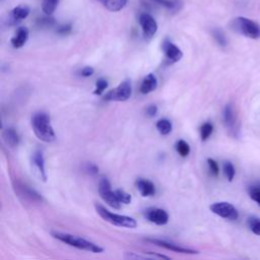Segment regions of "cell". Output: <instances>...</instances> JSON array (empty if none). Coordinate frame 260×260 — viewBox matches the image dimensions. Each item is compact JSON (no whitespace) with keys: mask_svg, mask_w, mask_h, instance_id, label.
<instances>
[{"mask_svg":"<svg viewBox=\"0 0 260 260\" xmlns=\"http://www.w3.org/2000/svg\"><path fill=\"white\" fill-rule=\"evenodd\" d=\"M31 127L36 136L44 142H53L56 139L51 125L50 116L45 112H38L31 117Z\"/></svg>","mask_w":260,"mask_h":260,"instance_id":"6da1fadb","label":"cell"},{"mask_svg":"<svg viewBox=\"0 0 260 260\" xmlns=\"http://www.w3.org/2000/svg\"><path fill=\"white\" fill-rule=\"evenodd\" d=\"M52 236L55 239L67 244L71 247L79 249V250H85V251H89L92 253H102L104 251V249L102 247H100L99 245H96L86 239H83L81 237L75 236V235H71L68 233L54 232V233H52Z\"/></svg>","mask_w":260,"mask_h":260,"instance_id":"7a4b0ae2","label":"cell"},{"mask_svg":"<svg viewBox=\"0 0 260 260\" xmlns=\"http://www.w3.org/2000/svg\"><path fill=\"white\" fill-rule=\"evenodd\" d=\"M94 207H95L98 214L104 220L110 222L111 224H114L117 226H122V228H127V229H134L137 225L136 220L130 216L113 213V212L109 211L108 209H106V207H104L103 205L98 204V203L94 205Z\"/></svg>","mask_w":260,"mask_h":260,"instance_id":"3957f363","label":"cell"},{"mask_svg":"<svg viewBox=\"0 0 260 260\" xmlns=\"http://www.w3.org/2000/svg\"><path fill=\"white\" fill-rule=\"evenodd\" d=\"M232 26L236 31L249 39H260V24L250 18L239 16L233 20Z\"/></svg>","mask_w":260,"mask_h":260,"instance_id":"277c9868","label":"cell"},{"mask_svg":"<svg viewBox=\"0 0 260 260\" xmlns=\"http://www.w3.org/2000/svg\"><path fill=\"white\" fill-rule=\"evenodd\" d=\"M132 94V85L129 79L122 81L116 88L111 89L108 91L104 100L108 102H125L127 101Z\"/></svg>","mask_w":260,"mask_h":260,"instance_id":"5b68a950","label":"cell"},{"mask_svg":"<svg viewBox=\"0 0 260 260\" xmlns=\"http://www.w3.org/2000/svg\"><path fill=\"white\" fill-rule=\"evenodd\" d=\"M99 193L102 199L107 202L110 206L116 209L121 208V203L118 200L115 191H112L111 184L107 178H103L99 183Z\"/></svg>","mask_w":260,"mask_h":260,"instance_id":"8992f818","label":"cell"},{"mask_svg":"<svg viewBox=\"0 0 260 260\" xmlns=\"http://www.w3.org/2000/svg\"><path fill=\"white\" fill-rule=\"evenodd\" d=\"M222 118H223V124L226 130L229 131V133L234 137H238L239 123H238V118H237L235 108L232 104L225 105L223 109Z\"/></svg>","mask_w":260,"mask_h":260,"instance_id":"52a82bcc","label":"cell"},{"mask_svg":"<svg viewBox=\"0 0 260 260\" xmlns=\"http://www.w3.org/2000/svg\"><path fill=\"white\" fill-rule=\"evenodd\" d=\"M209 209L216 215L230 220H236L239 216L236 207L229 202H215L209 206Z\"/></svg>","mask_w":260,"mask_h":260,"instance_id":"ba28073f","label":"cell"},{"mask_svg":"<svg viewBox=\"0 0 260 260\" xmlns=\"http://www.w3.org/2000/svg\"><path fill=\"white\" fill-rule=\"evenodd\" d=\"M139 23L142 28L143 37L150 39L157 30V23L155 19L148 13H141L139 15Z\"/></svg>","mask_w":260,"mask_h":260,"instance_id":"9c48e42d","label":"cell"},{"mask_svg":"<svg viewBox=\"0 0 260 260\" xmlns=\"http://www.w3.org/2000/svg\"><path fill=\"white\" fill-rule=\"evenodd\" d=\"M144 216L150 222L164 225L169 221V214L166 210L157 207H149L144 210Z\"/></svg>","mask_w":260,"mask_h":260,"instance_id":"30bf717a","label":"cell"},{"mask_svg":"<svg viewBox=\"0 0 260 260\" xmlns=\"http://www.w3.org/2000/svg\"><path fill=\"white\" fill-rule=\"evenodd\" d=\"M145 241L147 242H150L158 247H161V248H165L167 250H171L173 252H176V253H182V254H198V251L196 250H193V249H190V248H185V247H182L178 244H175V243H172V242H168L166 240H159V239H145Z\"/></svg>","mask_w":260,"mask_h":260,"instance_id":"8fae6325","label":"cell"},{"mask_svg":"<svg viewBox=\"0 0 260 260\" xmlns=\"http://www.w3.org/2000/svg\"><path fill=\"white\" fill-rule=\"evenodd\" d=\"M162 51L170 63H176L180 61L183 57V52L181 51V49L169 40H165V42L162 43Z\"/></svg>","mask_w":260,"mask_h":260,"instance_id":"7c38bea8","label":"cell"},{"mask_svg":"<svg viewBox=\"0 0 260 260\" xmlns=\"http://www.w3.org/2000/svg\"><path fill=\"white\" fill-rule=\"evenodd\" d=\"M15 188L17 189V192L22 195L25 199H28L32 202H42L43 201V197L34 189L29 188L28 186L22 184V183H18L16 184Z\"/></svg>","mask_w":260,"mask_h":260,"instance_id":"4fadbf2b","label":"cell"},{"mask_svg":"<svg viewBox=\"0 0 260 260\" xmlns=\"http://www.w3.org/2000/svg\"><path fill=\"white\" fill-rule=\"evenodd\" d=\"M135 186L143 197H149V196L154 195V193H155L154 184L149 180L139 178L136 180Z\"/></svg>","mask_w":260,"mask_h":260,"instance_id":"5bb4252c","label":"cell"},{"mask_svg":"<svg viewBox=\"0 0 260 260\" xmlns=\"http://www.w3.org/2000/svg\"><path fill=\"white\" fill-rule=\"evenodd\" d=\"M32 162L36 166L41 179L44 182H46L47 181V173H46V169H45V158H44L43 152L41 150H37L36 152H34Z\"/></svg>","mask_w":260,"mask_h":260,"instance_id":"9a60e30c","label":"cell"},{"mask_svg":"<svg viewBox=\"0 0 260 260\" xmlns=\"http://www.w3.org/2000/svg\"><path fill=\"white\" fill-rule=\"evenodd\" d=\"M156 87H157V79L154 74L149 73L142 80V83L140 85V92L143 94H146L155 90Z\"/></svg>","mask_w":260,"mask_h":260,"instance_id":"2e32d148","label":"cell"},{"mask_svg":"<svg viewBox=\"0 0 260 260\" xmlns=\"http://www.w3.org/2000/svg\"><path fill=\"white\" fill-rule=\"evenodd\" d=\"M27 39H28V29L26 27L21 26L16 30L15 36L11 39V44L14 48L18 49V48H21L26 43Z\"/></svg>","mask_w":260,"mask_h":260,"instance_id":"e0dca14e","label":"cell"},{"mask_svg":"<svg viewBox=\"0 0 260 260\" xmlns=\"http://www.w3.org/2000/svg\"><path fill=\"white\" fill-rule=\"evenodd\" d=\"M29 14V8L25 5H19L16 6L12 9L11 14H10V20L11 23H17L18 21L24 19L27 17V15Z\"/></svg>","mask_w":260,"mask_h":260,"instance_id":"ac0fdd59","label":"cell"},{"mask_svg":"<svg viewBox=\"0 0 260 260\" xmlns=\"http://www.w3.org/2000/svg\"><path fill=\"white\" fill-rule=\"evenodd\" d=\"M3 139L6 142V144L9 145L10 147L17 146L19 143V140H20L18 133L15 131V129H13L11 127L4 130Z\"/></svg>","mask_w":260,"mask_h":260,"instance_id":"d6986e66","label":"cell"},{"mask_svg":"<svg viewBox=\"0 0 260 260\" xmlns=\"http://www.w3.org/2000/svg\"><path fill=\"white\" fill-rule=\"evenodd\" d=\"M111 11H119L125 7L127 0H100Z\"/></svg>","mask_w":260,"mask_h":260,"instance_id":"ffe728a7","label":"cell"},{"mask_svg":"<svg viewBox=\"0 0 260 260\" xmlns=\"http://www.w3.org/2000/svg\"><path fill=\"white\" fill-rule=\"evenodd\" d=\"M156 129L158 130V132L162 135H168L171 133L173 126L170 120L168 119H160L157 121L156 123Z\"/></svg>","mask_w":260,"mask_h":260,"instance_id":"44dd1931","label":"cell"},{"mask_svg":"<svg viewBox=\"0 0 260 260\" xmlns=\"http://www.w3.org/2000/svg\"><path fill=\"white\" fill-rule=\"evenodd\" d=\"M176 150H177V152H178L181 156L186 157V156H188V154L190 153V146H189V144H188L185 140L180 139V140L177 141V143H176Z\"/></svg>","mask_w":260,"mask_h":260,"instance_id":"7402d4cb","label":"cell"},{"mask_svg":"<svg viewBox=\"0 0 260 260\" xmlns=\"http://www.w3.org/2000/svg\"><path fill=\"white\" fill-rule=\"evenodd\" d=\"M213 132V125L209 122L204 123L201 128H200V137L202 141H205L209 138V136L212 134Z\"/></svg>","mask_w":260,"mask_h":260,"instance_id":"603a6c76","label":"cell"},{"mask_svg":"<svg viewBox=\"0 0 260 260\" xmlns=\"http://www.w3.org/2000/svg\"><path fill=\"white\" fill-rule=\"evenodd\" d=\"M248 225L253 234L260 236V218L257 216L248 217Z\"/></svg>","mask_w":260,"mask_h":260,"instance_id":"cb8c5ba5","label":"cell"},{"mask_svg":"<svg viewBox=\"0 0 260 260\" xmlns=\"http://www.w3.org/2000/svg\"><path fill=\"white\" fill-rule=\"evenodd\" d=\"M58 1L59 0H43V4H42L43 11L48 15L52 14L56 9Z\"/></svg>","mask_w":260,"mask_h":260,"instance_id":"d4e9b609","label":"cell"},{"mask_svg":"<svg viewBox=\"0 0 260 260\" xmlns=\"http://www.w3.org/2000/svg\"><path fill=\"white\" fill-rule=\"evenodd\" d=\"M223 173H224V175H225L228 181L232 182L233 179H234V177H235L236 170H235L234 165H233L231 161L226 160V161L223 162Z\"/></svg>","mask_w":260,"mask_h":260,"instance_id":"484cf974","label":"cell"},{"mask_svg":"<svg viewBox=\"0 0 260 260\" xmlns=\"http://www.w3.org/2000/svg\"><path fill=\"white\" fill-rule=\"evenodd\" d=\"M115 194H116V196H117V198H118V200L120 201L121 204L122 203L123 204H129L132 200L131 195L129 193H127L126 191L122 190V189H117L115 191Z\"/></svg>","mask_w":260,"mask_h":260,"instance_id":"4316f807","label":"cell"},{"mask_svg":"<svg viewBox=\"0 0 260 260\" xmlns=\"http://www.w3.org/2000/svg\"><path fill=\"white\" fill-rule=\"evenodd\" d=\"M212 36L214 38V40L216 41V43L221 46V47H225L226 44H228V41H226V38L224 36V34L222 32V30L218 29V28H215L212 30Z\"/></svg>","mask_w":260,"mask_h":260,"instance_id":"83f0119b","label":"cell"},{"mask_svg":"<svg viewBox=\"0 0 260 260\" xmlns=\"http://www.w3.org/2000/svg\"><path fill=\"white\" fill-rule=\"evenodd\" d=\"M108 87V81L105 78H99L95 82V88L93 90V94L95 95H101L104 90Z\"/></svg>","mask_w":260,"mask_h":260,"instance_id":"f1b7e54d","label":"cell"},{"mask_svg":"<svg viewBox=\"0 0 260 260\" xmlns=\"http://www.w3.org/2000/svg\"><path fill=\"white\" fill-rule=\"evenodd\" d=\"M248 192H249L251 199L260 205V187L259 186H250L248 189Z\"/></svg>","mask_w":260,"mask_h":260,"instance_id":"f546056e","label":"cell"},{"mask_svg":"<svg viewBox=\"0 0 260 260\" xmlns=\"http://www.w3.org/2000/svg\"><path fill=\"white\" fill-rule=\"evenodd\" d=\"M207 164H208V167H209V170H210L211 174L213 176H215V177L218 176L219 168H218L217 162L214 159H212V158H207Z\"/></svg>","mask_w":260,"mask_h":260,"instance_id":"4dcf8cb0","label":"cell"},{"mask_svg":"<svg viewBox=\"0 0 260 260\" xmlns=\"http://www.w3.org/2000/svg\"><path fill=\"white\" fill-rule=\"evenodd\" d=\"M84 171L88 173L89 175H96L99 173V167L95 164L92 162H87L84 166Z\"/></svg>","mask_w":260,"mask_h":260,"instance_id":"1f68e13d","label":"cell"},{"mask_svg":"<svg viewBox=\"0 0 260 260\" xmlns=\"http://www.w3.org/2000/svg\"><path fill=\"white\" fill-rule=\"evenodd\" d=\"M38 24L42 27H49L54 24V19L50 17H44L38 20Z\"/></svg>","mask_w":260,"mask_h":260,"instance_id":"d6a6232c","label":"cell"},{"mask_svg":"<svg viewBox=\"0 0 260 260\" xmlns=\"http://www.w3.org/2000/svg\"><path fill=\"white\" fill-rule=\"evenodd\" d=\"M151 1H153L154 3H156L158 5L167 7L169 9H172L175 6V2L173 0H151Z\"/></svg>","mask_w":260,"mask_h":260,"instance_id":"836d02e7","label":"cell"},{"mask_svg":"<svg viewBox=\"0 0 260 260\" xmlns=\"http://www.w3.org/2000/svg\"><path fill=\"white\" fill-rule=\"evenodd\" d=\"M71 29H72L71 24L67 23V24H63V25L59 26L58 29H57V32L60 34V35H67V34H69L71 31Z\"/></svg>","mask_w":260,"mask_h":260,"instance_id":"e575fe53","label":"cell"},{"mask_svg":"<svg viewBox=\"0 0 260 260\" xmlns=\"http://www.w3.org/2000/svg\"><path fill=\"white\" fill-rule=\"evenodd\" d=\"M93 72H94V70H93L92 67L86 66V67H84V68L80 71V74H81V76H83V77H89V76H91V75L93 74Z\"/></svg>","mask_w":260,"mask_h":260,"instance_id":"d590c367","label":"cell"},{"mask_svg":"<svg viewBox=\"0 0 260 260\" xmlns=\"http://www.w3.org/2000/svg\"><path fill=\"white\" fill-rule=\"evenodd\" d=\"M157 113V107L155 105H150L146 108V115L148 117H154Z\"/></svg>","mask_w":260,"mask_h":260,"instance_id":"8d00e7d4","label":"cell"},{"mask_svg":"<svg viewBox=\"0 0 260 260\" xmlns=\"http://www.w3.org/2000/svg\"><path fill=\"white\" fill-rule=\"evenodd\" d=\"M259 187H260V186H259Z\"/></svg>","mask_w":260,"mask_h":260,"instance_id":"74e56055","label":"cell"}]
</instances>
